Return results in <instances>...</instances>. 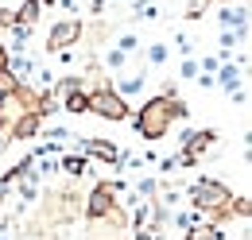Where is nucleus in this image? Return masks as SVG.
Here are the masks:
<instances>
[{
  "label": "nucleus",
  "instance_id": "nucleus-1",
  "mask_svg": "<svg viewBox=\"0 0 252 240\" xmlns=\"http://www.w3.org/2000/svg\"><path fill=\"white\" fill-rule=\"evenodd\" d=\"M175 117H187V105L183 101H175L171 93H163V97H152L148 105H140V113L132 117V124H136V132L144 136V140H163L167 136V128H171V120Z\"/></svg>",
  "mask_w": 252,
  "mask_h": 240
},
{
  "label": "nucleus",
  "instance_id": "nucleus-2",
  "mask_svg": "<svg viewBox=\"0 0 252 240\" xmlns=\"http://www.w3.org/2000/svg\"><path fill=\"white\" fill-rule=\"evenodd\" d=\"M194 206H198L202 213H229L233 210V190L221 186V182L202 179L198 186H194Z\"/></svg>",
  "mask_w": 252,
  "mask_h": 240
},
{
  "label": "nucleus",
  "instance_id": "nucleus-3",
  "mask_svg": "<svg viewBox=\"0 0 252 240\" xmlns=\"http://www.w3.org/2000/svg\"><path fill=\"white\" fill-rule=\"evenodd\" d=\"M86 97H90V113H97L101 120H128V117H132L128 101H125V97H117L109 86H97V90H90Z\"/></svg>",
  "mask_w": 252,
  "mask_h": 240
},
{
  "label": "nucleus",
  "instance_id": "nucleus-4",
  "mask_svg": "<svg viewBox=\"0 0 252 240\" xmlns=\"http://www.w3.org/2000/svg\"><path fill=\"white\" fill-rule=\"evenodd\" d=\"M109 210H117V186L97 182L90 202H86V217H90V221H101V217H109Z\"/></svg>",
  "mask_w": 252,
  "mask_h": 240
},
{
  "label": "nucleus",
  "instance_id": "nucleus-5",
  "mask_svg": "<svg viewBox=\"0 0 252 240\" xmlns=\"http://www.w3.org/2000/svg\"><path fill=\"white\" fill-rule=\"evenodd\" d=\"M78 39H82V24H78V20H59L55 28L47 31V47H51V51H66V47L78 43Z\"/></svg>",
  "mask_w": 252,
  "mask_h": 240
},
{
  "label": "nucleus",
  "instance_id": "nucleus-6",
  "mask_svg": "<svg viewBox=\"0 0 252 240\" xmlns=\"http://www.w3.org/2000/svg\"><path fill=\"white\" fill-rule=\"evenodd\" d=\"M39 128H43V117H39V113H20V117L12 120L8 132H12L16 140H32V136H39Z\"/></svg>",
  "mask_w": 252,
  "mask_h": 240
},
{
  "label": "nucleus",
  "instance_id": "nucleus-7",
  "mask_svg": "<svg viewBox=\"0 0 252 240\" xmlns=\"http://www.w3.org/2000/svg\"><path fill=\"white\" fill-rule=\"evenodd\" d=\"M63 109H66V113H74V117H78V113H90V97H86V90H82V86L66 90L63 93Z\"/></svg>",
  "mask_w": 252,
  "mask_h": 240
},
{
  "label": "nucleus",
  "instance_id": "nucleus-8",
  "mask_svg": "<svg viewBox=\"0 0 252 240\" xmlns=\"http://www.w3.org/2000/svg\"><path fill=\"white\" fill-rule=\"evenodd\" d=\"M218 86L225 93H233L237 86H241V66H221V78H218Z\"/></svg>",
  "mask_w": 252,
  "mask_h": 240
},
{
  "label": "nucleus",
  "instance_id": "nucleus-9",
  "mask_svg": "<svg viewBox=\"0 0 252 240\" xmlns=\"http://www.w3.org/2000/svg\"><path fill=\"white\" fill-rule=\"evenodd\" d=\"M35 20H39V0H24V8L16 12V24L20 28H32Z\"/></svg>",
  "mask_w": 252,
  "mask_h": 240
},
{
  "label": "nucleus",
  "instance_id": "nucleus-10",
  "mask_svg": "<svg viewBox=\"0 0 252 240\" xmlns=\"http://www.w3.org/2000/svg\"><path fill=\"white\" fill-rule=\"evenodd\" d=\"M82 148L90 151V155H101V159H109V163L117 159V148H113V144H105V140H86Z\"/></svg>",
  "mask_w": 252,
  "mask_h": 240
},
{
  "label": "nucleus",
  "instance_id": "nucleus-11",
  "mask_svg": "<svg viewBox=\"0 0 252 240\" xmlns=\"http://www.w3.org/2000/svg\"><path fill=\"white\" fill-rule=\"evenodd\" d=\"M105 66H113V70H125V66H128V55H125V51H117V47H113V51L105 55Z\"/></svg>",
  "mask_w": 252,
  "mask_h": 240
},
{
  "label": "nucleus",
  "instance_id": "nucleus-12",
  "mask_svg": "<svg viewBox=\"0 0 252 240\" xmlns=\"http://www.w3.org/2000/svg\"><path fill=\"white\" fill-rule=\"evenodd\" d=\"M187 240H218V229H210V225H202V229H190Z\"/></svg>",
  "mask_w": 252,
  "mask_h": 240
},
{
  "label": "nucleus",
  "instance_id": "nucleus-13",
  "mask_svg": "<svg viewBox=\"0 0 252 240\" xmlns=\"http://www.w3.org/2000/svg\"><path fill=\"white\" fill-rule=\"evenodd\" d=\"M148 59H152V62H163V59H167V47H163V43H156V47L148 51Z\"/></svg>",
  "mask_w": 252,
  "mask_h": 240
},
{
  "label": "nucleus",
  "instance_id": "nucleus-14",
  "mask_svg": "<svg viewBox=\"0 0 252 240\" xmlns=\"http://www.w3.org/2000/svg\"><path fill=\"white\" fill-rule=\"evenodd\" d=\"M66 171H70V175H82V171H86V159H66Z\"/></svg>",
  "mask_w": 252,
  "mask_h": 240
}]
</instances>
